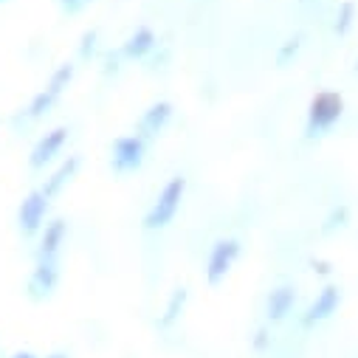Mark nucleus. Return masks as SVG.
<instances>
[{
  "mask_svg": "<svg viewBox=\"0 0 358 358\" xmlns=\"http://www.w3.org/2000/svg\"><path fill=\"white\" fill-rule=\"evenodd\" d=\"M184 195H187V178H184V175H172L169 181L164 184V189L158 192V198L152 201L150 212L144 215V229H147V231H161V229H166V226L175 220L178 209H181Z\"/></svg>",
  "mask_w": 358,
  "mask_h": 358,
  "instance_id": "nucleus-1",
  "label": "nucleus"
},
{
  "mask_svg": "<svg viewBox=\"0 0 358 358\" xmlns=\"http://www.w3.org/2000/svg\"><path fill=\"white\" fill-rule=\"evenodd\" d=\"M344 116V96L338 91H319L308 105L305 138H319L330 133Z\"/></svg>",
  "mask_w": 358,
  "mask_h": 358,
  "instance_id": "nucleus-2",
  "label": "nucleus"
},
{
  "mask_svg": "<svg viewBox=\"0 0 358 358\" xmlns=\"http://www.w3.org/2000/svg\"><path fill=\"white\" fill-rule=\"evenodd\" d=\"M144 152H147V144L141 136H119L110 147V169L116 175H130L141 169Z\"/></svg>",
  "mask_w": 358,
  "mask_h": 358,
  "instance_id": "nucleus-3",
  "label": "nucleus"
},
{
  "mask_svg": "<svg viewBox=\"0 0 358 358\" xmlns=\"http://www.w3.org/2000/svg\"><path fill=\"white\" fill-rule=\"evenodd\" d=\"M237 257H240V240H234V237H220V240L212 245L209 259H206V282H209V285H220V282L229 277V271L234 268Z\"/></svg>",
  "mask_w": 358,
  "mask_h": 358,
  "instance_id": "nucleus-4",
  "label": "nucleus"
},
{
  "mask_svg": "<svg viewBox=\"0 0 358 358\" xmlns=\"http://www.w3.org/2000/svg\"><path fill=\"white\" fill-rule=\"evenodd\" d=\"M45 215H48V198L43 195V189H34L23 198L20 209H17V223H20V231L26 237L37 234L43 226H45Z\"/></svg>",
  "mask_w": 358,
  "mask_h": 358,
  "instance_id": "nucleus-5",
  "label": "nucleus"
},
{
  "mask_svg": "<svg viewBox=\"0 0 358 358\" xmlns=\"http://www.w3.org/2000/svg\"><path fill=\"white\" fill-rule=\"evenodd\" d=\"M65 141H68V127H54V130H48V133L34 144V150H31V155H29V166H31V169H43L48 161H54V155L65 147Z\"/></svg>",
  "mask_w": 358,
  "mask_h": 358,
  "instance_id": "nucleus-6",
  "label": "nucleus"
},
{
  "mask_svg": "<svg viewBox=\"0 0 358 358\" xmlns=\"http://www.w3.org/2000/svg\"><path fill=\"white\" fill-rule=\"evenodd\" d=\"M57 282H59V262L57 259H37L34 274L29 280V294L34 299H45V296H51Z\"/></svg>",
  "mask_w": 358,
  "mask_h": 358,
  "instance_id": "nucleus-7",
  "label": "nucleus"
},
{
  "mask_svg": "<svg viewBox=\"0 0 358 358\" xmlns=\"http://www.w3.org/2000/svg\"><path fill=\"white\" fill-rule=\"evenodd\" d=\"M338 305H341V291H338L336 285L322 288V294L310 302V308H308V313H305L302 324H305V327H313V324H319V322L330 319V316L338 310Z\"/></svg>",
  "mask_w": 358,
  "mask_h": 358,
  "instance_id": "nucleus-8",
  "label": "nucleus"
},
{
  "mask_svg": "<svg viewBox=\"0 0 358 358\" xmlns=\"http://www.w3.org/2000/svg\"><path fill=\"white\" fill-rule=\"evenodd\" d=\"M169 119H172V105H169V102H152V105L141 113V119H138V133H136V136H141V138H155V136L164 133V127L169 124Z\"/></svg>",
  "mask_w": 358,
  "mask_h": 358,
  "instance_id": "nucleus-9",
  "label": "nucleus"
},
{
  "mask_svg": "<svg viewBox=\"0 0 358 358\" xmlns=\"http://www.w3.org/2000/svg\"><path fill=\"white\" fill-rule=\"evenodd\" d=\"M68 237V223L65 220H51L43 226V237H40V248H37V259H57L59 248Z\"/></svg>",
  "mask_w": 358,
  "mask_h": 358,
  "instance_id": "nucleus-10",
  "label": "nucleus"
},
{
  "mask_svg": "<svg viewBox=\"0 0 358 358\" xmlns=\"http://www.w3.org/2000/svg\"><path fill=\"white\" fill-rule=\"evenodd\" d=\"M79 164H82V158H79V155H71L68 161H62V164L54 169V175H51L48 181L40 187V189H43V195H45L48 201H51V198H57V195L62 192V187H65V184L71 181V178L79 172Z\"/></svg>",
  "mask_w": 358,
  "mask_h": 358,
  "instance_id": "nucleus-11",
  "label": "nucleus"
},
{
  "mask_svg": "<svg viewBox=\"0 0 358 358\" xmlns=\"http://www.w3.org/2000/svg\"><path fill=\"white\" fill-rule=\"evenodd\" d=\"M155 43H158L155 31L147 29V26H141V29H136V31L124 40V45H122V57H127V59H144V57L155 48Z\"/></svg>",
  "mask_w": 358,
  "mask_h": 358,
  "instance_id": "nucleus-12",
  "label": "nucleus"
},
{
  "mask_svg": "<svg viewBox=\"0 0 358 358\" xmlns=\"http://www.w3.org/2000/svg\"><path fill=\"white\" fill-rule=\"evenodd\" d=\"M294 302H296L294 288L291 285H280L277 291H271V296H268V302H265V316L271 322H282L294 310Z\"/></svg>",
  "mask_w": 358,
  "mask_h": 358,
  "instance_id": "nucleus-13",
  "label": "nucleus"
},
{
  "mask_svg": "<svg viewBox=\"0 0 358 358\" xmlns=\"http://www.w3.org/2000/svg\"><path fill=\"white\" fill-rule=\"evenodd\" d=\"M347 223H350V206L338 203V206H333V209H330V215H327V217L322 220L319 231H322V234H333V231L344 229Z\"/></svg>",
  "mask_w": 358,
  "mask_h": 358,
  "instance_id": "nucleus-14",
  "label": "nucleus"
},
{
  "mask_svg": "<svg viewBox=\"0 0 358 358\" xmlns=\"http://www.w3.org/2000/svg\"><path fill=\"white\" fill-rule=\"evenodd\" d=\"M352 23H355V3H352V0H344V3L338 6V12H336L333 31H336L338 37H344V34L352 29Z\"/></svg>",
  "mask_w": 358,
  "mask_h": 358,
  "instance_id": "nucleus-15",
  "label": "nucleus"
},
{
  "mask_svg": "<svg viewBox=\"0 0 358 358\" xmlns=\"http://www.w3.org/2000/svg\"><path fill=\"white\" fill-rule=\"evenodd\" d=\"M184 305H187V288L172 291V296H169V302H166V313H164V319H161V327H169L178 316H181Z\"/></svg>",
  "mask_w": 358,
  "mask_h": 358,
  "instance_id": "nucleus-16",
  "label": "nucleus"
},
{
  "mask_svg": "<svg viewBox=\"0 0 358 358\" xmlns=\"http://www.w3.org/2000/svg\"><path fill=\"white\" fill-rule=\"evenodd\" d=\"M302 34H294V37H288L282 45H280V51H277V68H288L294 59H296V54H299V48H302Z\"/></svg>",
  "mask_w": 358,
  "mask_h": 358,
  "instance_id": "nucleus-17",
  "label": "nucleus"
},
{
  "mask_svg": "<svg viewBox=\"0 0 358 358\" xmlns=\"http://www.w3.org/2000/svg\"><path fill=\"white\" fill-rule=\"evenodd\" d=\"M94 48H96V31H85L82 34V45H79V57L87 59L94 54Z\"/></svg>",
  "mask_w": 358,
  "mask_h": 358,
  "instance_id": "nucleus-18",
  "label": "nucleus"
},
{
  "mask_svg": "<svg viewBox=\"0 0 358 358\" xmlns=\"http://www.w3.org/2000/svg\"><path fill=\"white\" fill-rule=\"evenodd\" d=\"M87 3H94V0H59L62 12H68V15H76V12H82Z\"/></svg>",
  "mask_w": 358,
  "mask_h": 358,
  "instance_id": "nucleus-19",
  "label": "nucleus"
},
{
  "mask_svg": "<svg viewBox=\"0 0 358 358\" xmlns=\"http://www.w3.org/2000/svg\"><path fill=\"white\" fill-rule=\"evenodd\" d=\"M316 268H319V274H327L330 271V268H327V262H313Z\"/></svg>",
  "mask_w": 358,
  "mask_h": 358,
  "instance_id": "nucleus-20",
  "label": "nucleus"
},
{
  "mask_svg": "<svg viewBox=\"0 0 358 358\" xmlns=\"http://www.w3.org/2000/svg\"><path fill=\"white\" fill-rule=\"evenodd\" d=\"M15 358H34L31 352H20V355H15Z\"/></svg>",
  "mask_w": 358,
  "mask_h": 358,
  "instance_id": "nucleus-21",
  "label": "nucleus"
},
{
  "mask_svg": "<svg viewBox=\"0 0 358 358\" xmlns=\"http://www.w3.org/2000/svg\"><path fill=\"white\" fill-rule=\"evenodd\" d=\"M51 358H65V355H51Z\"/></svg>",
  "mask_w": 358,
  "mask_h": 358,
  "instance_id": "nucleus-22",
  "label": "nucleus"
},
{
  "mask_svg": "<svg viewBox=\"0 0 358 358\" xmlns=\"http://www.w3.org/2000/svg\"><path fill=\"white\" fill-rule=\"evenodd\" d=\"M355 71H358V59H355Z\"/></svg>",
  "mask_w": 358,
  "mask_h": 358,
  "instance_id": "nucleus-23",
  "label": "nucleus"
},
{
  "mask_svg": "<svg viewBox=\"0 0 358 358\" xmlns=\"http://www.w3.org/2000/svg\"><path fill=\"white\" fill-rule=\"evenodd\" d=\"M0 3H3V0H0Z\"/></svg>",
  "mask_w": 358,
  "mask_h": 358,
  "instance_id": "nucleus-24",
  "label": "nucleus"
}]
</instances>
